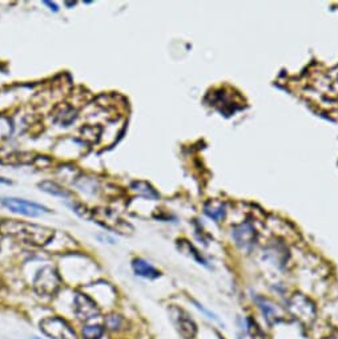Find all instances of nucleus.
<instances>
[{
	"mask_svg": "<svg viewBox=\"0 0 338 339\" xmlns=\"http://www.w3.org/2000/svg\"><path fill=\"white\" fill-rule=\"evenodd\" d=\"M0 232L19 242L35 247H44L50 245L55 237L54 229L18 220H2Z\"/></svg>",
	"mask_w": 338,
	"mask_h": 339,
	"instance_id": "1",
	"label": "nucleus"
},
{
	"mask_svg": "<svg viewBox=\"0 0 338 339\" xmlns=\"http://www.w3.org/2000/svg\"><path fill=\"white\" fill-rule=\"evenodd\" d=\"M33 290L39 295L52 296L60 290L61 277L59 271L52 265H44L36 271L32 281Z\"/></svg>",
	"mask_w": 338,
	"mask_h": 339,
	"instance_id": "2",
	"label": "nucleus"
},
{
	"mask_svg": "<svg viewBox=\"0 0 338 339\" xmlns=\"http://www.w3.org/2000/svg\"><path fill=\"white\" fill-rule=\"evenodd\" d=\"M40 331L51 339H80L75 328L63 317L52 315L39 322Z\"/></svg>",
	"mask_w": 338,
	"mask_h": 339,
	"instance_id": "3",
	"label": "nucleus"
},
{
	"mask_svg": "<svg viewBox=\"0 0 338 339\" xmlns=\"http://www.w3.org/2000/svg\"><path fill=\"white\" fill-rule=\"evenodd\" d=\"M72 313L84 325L91 323L100 317L101 310L95 298L83 291H76L72 300Z\"/></svg>",
	"mask_w": 338,
	"mask_h": 339,
	"instance_id": "4",
	"label": "nucleus"
},
{
	"mask_svg": "<svg viewBox=\"0 0 338 339\" xmlns=\"http://www.w3.org/2000/svg\"><path fill=\"white\" fill-rule=\"evenodd\" d=\"M0 206H4L12 213L22 215L25 217H40V216L50 213V209L42 203L33 202V201L24 200V198H16V197H4L0 198Z\"/></svg>",
	"mask_w": 338,
	"mask_h": 339,
	"instance_id": "5",
	"label": "nucleus"
},
{
	"mask_svg": "<svg viewBox=\"0 0 338 339\" xmlns=\"http://www.w3.org/2000/svg\"><path fill=\"white\" fill-rule=\"evenodd\" d=\"M169 315H171L172 323L175 325L176 330L184 339H196L199 334V326L192 315L181 307L172 305L169 307Z\"/></svg>",
	"mask_w": 338,
	"mask_h": 339,
	"instance_id": "6",
	"label": "nucleus"
},
{
	"mask_svg": "<svg viewBox=\"0 0 338 339\" xmlns=\"http://www.w3.org/2000/svg\"><path fill=\"white\" fill-rule=\"evenodd\" d=\"M89 218H93L100 226H103L104 229H107L109 232H118L121 233V234H127L128 230H132V226L125 221H123L116 215V211L107 209V207H104V209H93V210H91Z\"/></svg>",
	"mask_w": 338,
	"mask_h": 339,
	"instance_id": "7",
	"label": "nucleus"
},
{
	"mask_svg": "<svg viewBox=\"0 0 338 339\" xmlns=\"http://www.w3.org/2000/svg\"><path fill=\"white\" fill-rule=\"evenodd\" d=\"M288 310L299 322L308 323L316 318V307L308 298L303 295H294L289 300Z\"/></svg>",
	"mask_w": 338,
	"mask_h": 339,
	"instance_id": "8",
	"label": "nucleus"
},
{
	"mask_svg": "<svg viewBox=\"0 0 338 339\" xmlns=\"http://www.w3.org/2000/svg\"><path fill=\"white\" fill-rule=\"evenodd\" d=\"M232 236L235 238L237 246L241 247L242 250H250L256 243V230L249 222L233 229Z\"/></svg>",
	"mask_w": 338,
	"mask_h": 339,
	"instance_id": "9",
	"label": "nucleus"
},
{
	"mask_svg": "<svg viewBox=\"0 0 338 339\" xmlns=\"http://www.w3.org/2000/svg\"><path fill=\"white\" fill-rule=\"evenodd\" d=\"M256 305L257 307H258V310H260L261 315H262L264 321H265V323H267L269 328L273 327L274 325H277L278 322L282 319L281 314L278 313L276 305L272 304L271 301H268L267 298H264V296H257Z\"/></svg>",
	"mask_w": 338,
	"mask_h": 339,
	"instance_id": "10",
	"label": "nucleus"
},
{
	"mask_svg": "<svg viewBox=\"0 0 338 339\" xmlns=\"http://www.w3.org/2000/svg\"><path fill=\"white\" fill-rule=\"evenodd\" d=\"M131 266L135 275H137L140 278L155 281V279L161 277V271L155 268L151 262H148V261L141 257L133 258L131 262Z\"/></svg>",
	"mask_w": 338,
	"mask_h": 339,
	"instance_id": "11",
	"label": "nucleus"
},
{
	"mask_svg": "<svg viewBox=\"0 0 338 339\" xmlns=\"http://www.w3.org/2000/svg\"><path fill=\"white\" fill-rule=\"evenodd\" d=\"M37 188H39L42 192L47 193V194H51L54 197H60L63 200H72V193L68 189H65L64 186H61L60 184H57L55 181H42L37 184Z\"/></svg>",
	"mask_w": 338,
	"mask_h": 339,
	"instance_id": "12",
	"label": "nucleus"
},
{
	"mask_svg": "<svg viewBox=\"0 0 338 339\" xmlns=\"http://www.w3.org/2000/svg\"><path fill=\"white\" fill-rule=\"evenodd\" d=\"M76 116H78V112L75 108H72L68 104H63L54 112V121L60 124L61 126H68L75 120Z\"/></svg>",
	"mask_w": 338,
	"mask_h": 339,
	"instance_id": "13",
	"label": "nucleus"
},
{
	"mask_svg": "<svg viewBox=\"0 0 338 339\" xmlns=\"http://www.w3.org/2000/svg\"><path fill=\"white\" fill-rule=\"evenodd\" d=\"M36 158L32 153L29 152H16V153L8 154L7 157L4 158L2 162L3 164H10V165H28L35 162Z\"/></svg>",
	"mask_w": 338,
	"mask_h": 339,
	"instance_id": "14",
	"label": "nucleus"
},
{
	"mask_svg": "<svg viewBox=\"0 0 338 339\" xmlns=\"http://www.w3.org/2000/svg\"><path fill=\"white\" fill-rule=\"evenodd\" d=\"M105 334V327L100 323H87L83 325L82 331H80V338L82 339H103Z\"/></svg>",
	"mask_w": 338,
	"mask_h": 339,
	"instance_id": "15",
	"label": "nucleus"
},
{
	"mask_svg": "<svg viewBox=\"0 0 338 339\" xmlns=\"http://www.w3.org/2000/svg\"><path fill=\"white\" fill-rule=\"evenodd\" d=\"M131 189L135 190L139 196L145 197V198H149V200H157V198H159V193L153 189L149 184H146V182H142V181L132 182Z\"/></svg>",
	"mask_w": 338,
	"mask_h": 339,
	"instance_id": "16",
	"label": "nucleus"
},
{
	"mask_svg": "<svg viewBox=\"0 0 338 339\" xmlns=\"http://www.w3.org/2000/svg\"><path fill=\"white\" fill-rule=\"evenodd\" d=\"M123 326H124V318L121 317V315L116 314V313L108 314L107 317L104 318V327L108 331L118 332L124 328Z\"/></svg>",
	"mask_w": 338,
	"mask_h": 339,
	"instance_id": "17",
	"label": "nucleus"
},
{
	"mask_svg": "<svg viewBox=\"0 0 338 339\" xmlns=\"http://www.w3.org/2000/svg\"><path fill=\"white\" fill-rule=\"evenodd\" d=\"M191 302H192V304L195 305V307H196L197 310H199L200 313H201V314L204 315V317H207L208 319H209V321H213V322H216V323H218V325L221 326V328H225L224 322L221 321L220 317H218V315L216 314V313H213V311H212V310H209V309H207V307L204 306L203 304H200L199 301H196V300H191Z\"/></svg>",
	"mask_w": 338,
	"mask_h": 339,
	"instance_id": "18",
	"label": "nucleus"
},
{
	"mask_svg": "<svg viewBox=\"0 0 338 339\" xmlns=\"http://www.w3.org/2000/svg\"><path fill=\"white\" fill-rule=\"evenodd\" d=\"M43 3L46 4L47 7H50V10L52 12H59V6H57L55 2H48V0H44Z\"/></svg>",
	"mask_w": 338,
	"mask_h": 339,
	"instance_id": "19",
	"label": "nucleus"
},
{
	"mask_svg": "<svg viewBox=\"0 0 338 339\" xmlns=\"http://www.w3.org/2000/svg\"><path fill=\"white\" fill-rule=\"evenodd\" d=\"M0 184H4V185H11L12 182L8 179H4V177H0Z\"/></svg>",
	"mask_w": 338,
	"mask_h": 339,
	"instance_id": "20",
	"label": "nucleus"
},
{
	"mask_svg": "<svg viewBox=\"0 0 338 339\" xmlns=\"http://www.w3.org/2000/svg\"><path fill=\"white\" fill-rule=\"evenodd\" d=\"M321 339H337L334 335H327V336H324V338Z\"/></svg>",
	"mask_w": 338,
	"mask_h": 339,
	"instance_id": "21",
	"label": "nucleus"
},
{
	"mask_svg": "<svg viewBox=\"0 0 338 339\" xmlns=\"http://www.w3.org/2000/svg\"><path fill=\"white\" fill-rule=\"evenodd\" d=\"M75 2H73V3H65V6H67V7H72V6H75Z\"/></svg>",
	"mask_w": 338,
	"mask_h": 339,
	"instance_id": "22",
	"label": "nucleus"
},
{
	"mask_svg": "<svg viewBox=\"0 0 338 339\" xmlns=\"http://www.w3.org/2000/svg\"><path fill=\"white\" fill-rule=\"evenodd\" d=\"M31 339H42V338H39V336H32Z\"/></svg>",
	"mask_w": 338,
	"mask_h": 339,
	"instance_id": "23",
	"label": "nucleus"
}]
</instances>
